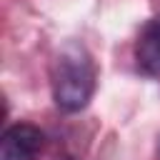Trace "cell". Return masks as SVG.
Segmentation results:
<instances>
[{
	"mask_svg": "<svg viewBox=\"0 0 160 160\" xmlns=\"http://www.w3.org/2000/svg\"><path fill=\"white\" fill-rule=\"evenodd\" d=\"M98 70L95 62L82 42H65L50 68V85H52V100L65 112L82 110L92 92H95Z\"/></svg>",
	"mask_w": 160,
	"mask_h": 160,
	"instance_id": "1",
	"label": "cell"
},
{
	"mask_svg": "<svg viewBox=\"0 0 160 160\" xmlns=\"http://www.w3.org/2000/svg\"><path fill=\"white\" fill-rule=\"evenodd\" d=\"M42 145H45V135L40 128L30 122H18L2 132L0 160H38Z\"/></svg>",
	"mask_w": 160,
	"mask_h": 160,
	"instance_id": "2",
	"label": "cell"
},
{
	"mask_svg": "<svg viewBox=\"0 0 160 160\" xmlns=\"http://www.w3.org/2000/svg\"><path fill=\"white\" fill-rule=\"evenodd\" d=\"M135 60L142 72L160 78V18L148 22L145 30L140 32L135 45Z\"/></svg>",
	"mask_w": 160,
	"mask_h": 160,
	"instance_id": "3",
	"label": "cell"
}]
</instances>
